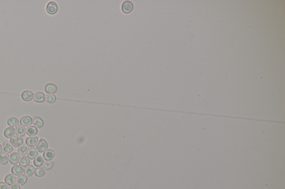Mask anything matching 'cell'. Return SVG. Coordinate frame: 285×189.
Instances as JSON below:
<instances>
[{"label":"cell","instance_id":"obj_1","mask_svg":"<svg viewBox=\"0 0 285 189\" xmlns=\"http://www.w3.org/2000/svg\"><path fill=\"white\" fill-rule=\"evenodd\" d=\"M134 8V5L132 2L129 1H125L122 5V10L124 13H129L132 12Z\"/></svg>","mask_w":285,"mask_h":189},{"label":"cell","instance_id":"obj_2","mask_svg":"<svg viewBox=\"0 0 285 189\" xmlns=\"http://www.w3.org/2000/svg\"><path fill=\"white\" fill-rule=\"evenodd\" d=\"M58 11V6L57 4L53 1H51L48 3L46 6V12L50 15H54Z\"/></svg>","mask_w":285,"mask_h":189},{"label":"cell","instance_id":"obj_3","mask_svg":"<svg viewBox=\"0 0 285 189\" xmlns=\"http://www.w3.org/2000/svg\"><path fill=\"white\" fill-rule=\"evenodd\" d=\"M48 147V142L43 139H41L37 143L36 149L38 152H45Z\"/></svg>","mask_w":285,"mask_h":189},{"label":"cell","instance_id":"obj_4","mask_svg":"<svg viewBox=\"0 0 285 189\" xmlns=\"http://www.w3.org/2000/svg\"><path fill=\"white\" fill-rule=\"evenodd\" d=\"M10 142L14 147H20L22 144H23L24 140L21 137L16 136L11 139Z\"/></svg>","mask_w":285,"mask_h":189},{"label":"cell","instance_id":"obj_5","mask_svg":"<svg viewBox=\"0 0 285 189\" xmlns=\"http://www.w3.org/2000/svg\"><path fill=\"white\" fill-rule=\"evenodd\" d=\"M57 86L53 83H48L45 86V90L48 94H54L57 92Z\"/></svg>","mask_w":285,"mask_h":189},{"label":"cell","instance_id":"obj_6","mask_svg":"<svg viewBox=\"0 0 285 189\" xmlns=\"http://www.w3.org/2000/svg\"><path fill=\"white\" fill-rule=\"evenodd\" d=\"M33 93L31 91L25 90L21 94V98L24 101L28 102L33 99Z\"/></svg>","mask_w":285,"mask_h":189},{"label":"cell","instance_id":"obj_7","mask_svg":"<svg viewBox=\"0 0 285 189\" xmlns=\"http://www.w3.org/2000/svg\"><path fill=\"white\" fill-rule=\"evenodd\" d=\"M20 122L22 126L28 127L32 124V119L30 116H24L21 118Z\"/></svg>","mask_w":285,"mask_h":189},{"label":"cell","instance_id":"obj_8","mask_svg":"<svg viewBox=\"0 0 285 189\" xmlns=\"http://www.w3.org/2000/svg\"><path fill=\"white\" fill-rule=\"evenodd\" d=\"M4 135L6 138H12L16 134V130L14 127H8L4 131Z\"/></svg>","mask_w":285,"mask_h":189},{"label":"cell","instance_id":"obj_9","mask_svg":"<svg viewBox=\"0 0 285 189\" xmlns=\"http://www.w3.org/2000/svg\"><path fill=\"white\" fill-rule=\"evenodd\" d=\"M20 159V155L18 152H13L10 156V163L12 165H16L19 163Z\"/></svg>","mask_w":285,"mask_h":189},{"label":"cell","instance_id":"obj_10","mask_svg":"<svg viewBox=\"0 0 285 189\" xmlns=\"http://www.w3.org/2000/svg\"><path fill=\"white\" fill-rule=\"evenodd\" d=\"M38 138L37 137H30L27 138L26 144L30 147H33L37 145Z\"/></svg>","mask_w":285,"mask_h":189},{"label":"cell","instance_id":"obj_11","mask_svg":"<svg viewBox=\"0 0 285 189\" xmlns=\"http://www.w3.org/2000/svg\"><path fill=\"white\" fill-rule=\"evenodd\" d=\"M32 124L33 125V126H35V128H41L43 126L44 122L42 120V118H41L40 117L35 116L32 120Z\"/></svg>","mask_w":285,"mask_h":189},{"label":"cell","instance_id":"obj_12","mask_svg":"<svg viewBox=\"0 0 285 189\" xmlns=\"http://www.w3.org/2000/svg\"><path fill=\"white\" fill-rule=\"evenodd\" d=\"M55 154V153L53 150L48 149L43 152V157L46 160L50 161V160H51L53 158H54Z\"/></svg>","mask_w":285,"mask_h":189},{"label":"cell","instance_id":"obj_13","mask_svg":"<svg viewBox=\"0 0 285 189\" xmlns=\"http://www.w3.org/2000/svg\"><path fill=\"white\" fill-rule=\"evenodd\" d=\"M45 95L40 92H38L33 95V100L37 103H42L45 101Z\"/></svg>","mask_w":285,"mask_h":189},{"label":"cell","instance_id":"obj_14","mask_svg":"<svg viewBox=\"0 0 285 189\" xmlns=\"http://www.w3.org/2000/svg\"><path fill=\"white\" fill-rule=\"evenodd\" d=\"M16 181V177L14 174H9L5 178V183L9 185H12L15 184Z\"/></svg>","mask_w":285,"mask_h":189},{"label":"cell","instance_id":"obj_15","mask_svg":"<svg viewBox=\"0 0 285 189\" xmlns=\"http://www.w3.org/2000/svg\"><path fill=\"white\" fill-rule=\"evenodd\" d=\"M24 169L20 165H14L11 169V173L15 175H20L24 172Z\"/></svg>","mask_w":285,"mask_h":189},{"label":"cell","instance_id":"obj_16","mask_svg":"<svg viewBox=\"0 0 285 189\" xmlns=\"http://www.w3.org/2000/svg\"><path fill=\"white\" fill-rule=\"evenodd\" d=\"M35 167L31 165H28L25 167V168L24 170V175H25L26 176H31L35 172Z\"/></svg>","mask_w":285,"mask_h":189},{"label":"cell","instance_id":"obj_17","mask_svg":"<svg viewBox=\"0 0 285 189\" xmlns=\"http://www.w3.org/2000/svg\"><path fill=\"white\" fill-rule=\"evenodd\" d=\"M15 130H16V134L18 137H21L25 136L26 133V129L23 126L19 124L16 126Z\"/></svg>","mask_w":285,"mask_h":189},{"label":"cell","instance_id":"obj_18","mask_svg":"<svg viewBox=\"0 0 285 189\" xmlns=\"http://www.w3.org/2000/svg\"><path fill=\"white\" fill-rule=\"evenodd\" d=\"M27 157L30 159H34L38 155V151L35 147H31L28 149L27 152Z\"/></svg>","mask_w":285,"mask_h":189},{"label":"cell","instance_id":"obj_19","mask_svg":"<svg viewBox=\"0 0 285 189\" xmlns=\"http://www.w3.org/2000/svg\"><path fill=\"white\" fill-rule=\"evenodd\" d=\"M27 177L24 174H21L16 178V182L19 186H23L26 183Z\"/></svg>","mask_w":285,"mask_h":189},{"label":"cell","instance_id":"obj_20","mask_svg":"<svg viewBox=\"0 0 285 189\" xmlns=\"http://www.w3.org/2000/svg\"><path fill=\"white\" fill-rule=\"evenodd\" d=\"M9 161V155L7 152H2L0 154V164L1 165H6Z\"/></svg>","mask_w":285,"mask_h":189},{"label":"cell","instance_id":"obj_21","mask_svg":"<svg viewBox=\"0 0 285 189\" xmlns=\"http://www.w3.org/2000/svg\"><path fill=\"white\" fill-rule=\"evenodd\" d=\"M28 147H29L26 144H22L21 146L18 148V150H17L18 153L21 155H25L29 149Z\"/></svg>","mask_w":285,"mask_h":189},{"label":"cell","instance_id":"obj_22","mask_svg":"<svg viewBox=\"0 0 285 189\" xmlns=\"http://www.w3.org/2000/svg\"><path fill=\"white\" fill-rule=\"evenodd\" d=\"M26 132L27 134L29 136L33 137L37 134V128L33 126H29L27 127L26 129Z\"/></svg>","mask_w":285,"mask_h":189},{"label":"cell","instance_id":"obj_23","mask_svg":"<svg viewBox=\"0 0 285 189\" xmlns=\"http://www.w3.org/2000/svg\"><path fill=\"white\" fill-rule=\"evenodd\" d=\"M2 147L4 148V152L7 153H11L13 151V147L12 145L11 144L10 142L8 141H5L2 144Z\"/></svg>","mask_w":285,"mask_h":189},{"label":"cell","instance_id":"obj_24","mask_svg":"<svg viewBox=\"0 0 285 189\" xmlns=\"http://www.w3.org/2000/svg\"><path fill=\"white\" fill-rule=\"evenodd\" d=\"M7 124L11 127H16L19 124V121L15 117H11L7 120Z\"/></svg>","mask_w":285,"mask_h":189},{"label":"cell","instance_id":"obj_25","mask_svg":"<svg viewBox=\"0 0 285 189\" xmlns=\"http://www.w3.org/2000/svg\"><path fill=\"white\" fill-rule=\"evenodd\" d=\"M30 164V159L27 157L24 156L21 157L19 161V164L22 167H26Z\"/></svg>","mask_w":285,"mask_h":189},{"label":"cell","instance_id":"obj_26","mask_svg":"<svg viewBox=\"0 0 285 189\" xmlns=\"http://www.w3.org/2000/svg\"><path fill=\"white\" fill-rule=\"evenodd\" d=\"M43 161H44L43 157H42L41 155H38L35 158V159L33 160V164L36 166L39 167V166H42V164L43 163Z\"/></svg>","mask_w":285,"mask_h":189},{"label":"cell","instance_id":"obj_27","mask_svg":"<svg viewBox=\"0 0 285 189\" xmlns=\"http://www.w3.org/2000/svg\"><path fill=\"white\" fill-rule=\"evenodd\" d=\"M56 100V96L53 94H48L45 95V100L48 103H53Z\"/></svg>","mask_w":285,"mask_h":189},{"label":"cell","instance_id":"obj_28","mask_svg":"<svg viewBox=\"0 0 285 189\" xmlns=\"http://www.w3.org/2000/svg\"><path fill=\"white\" fill-rule=\"evenodd\" d=\"M42 168L46 170H49L53 168V163L51 161H45L43 162L42 165Z\"/></svg>","mask_w":285,"mask_h":189},{"label":"cell","instance_id":"obj_29","mask_svg":"<svg viewBox=\"0 0 285 189\" xmlns=\"http://www.w3.org/2000/svg\"><path fill=\"white\" fill-rule=\"evenodd\" d=\"M34 173L37 177H42L45 174V171L42 168L38 167L35 170Z\"/></svg>","mask_w":285,"mask_h":189},{"label":"cell","instance_id":"obj_30","mask_svg":"<svg viewBox=\"0 0 285 189\" xmlns=\"http://www.w3.org/2000/svg\"><path fill=\"white\" fill-rule=\"evenodd\" d=\"M0 189H9V185L4 182H0Z\"/></svg>","mask_w":285,"mask_h":189},{"label":"cell","instance_id":"obj_31","mask_svg":"<svg viewBox=\"0 0 285 189\" xmlns=\"http://www.w3.org/2000/svg\"><path fill=\"white\" fill-rule=\"evenodd\" d=\"M9 189H20V187L18 184H14L11 186Z\"/></svg>","mask_w":285,"mask_h":189},{"label":"cell","instance_id":"obj_32","mask_svg":"<svg viewBox=\"0 0 285 189\" xmlns=\"http://www.w3.org/2000/svg\"><path fill=\"white\" fill-rule=\"evenodd\" d=\"M2 147L1 145L0 144V154L2 153Z\"/></svg>","mask_w":285,"mask_h":189}]
</instances>
